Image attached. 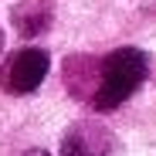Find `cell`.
Here are the masks:
<instances>
[{
    "label": "cell",
    "instance_id": "1",
    "mask_svg": "<svg viewBox=\"0 0 156 156\" xmlns=\"http://www.w3.org/2000/svg\"><path fill=\"white\" fill-rule=\"evenodd\" d=\"M146 82V55L136 48H119L102 61V82L95 92V109L109 112L119 109L122 102Z\"/></svg>",
    "mask_w": 156,
    "mask_h": 156
},
{
    "label": "cell",
    "instance_id": "2",
    "mask_svg": "<svg viewBox=\"0 0 156 156\" xmlns=\"http://www.w3.org/2000/svg\"><path fill=\"white\" fill-rule=\"evenodd\" d=\"M44 75H48V55L37 48H27L7 61V68L0 71V85L14 95H27L44 82Z\"/></svg>",
    "mask_w": 156,
    "mask_h": 156
},
{
    "label": "cell",
    "instance_id": "3",
    "mask_svg": "<svg viewBox=\"0 0 156 156\" xmlns=\"http://www.w3.org/2000/svg\"><path fill=\"white\" fill-rule=\"evenodd\" d=\"M112 133L98 122H78L61 139V156H109Z\"/></svg>",
    "mask_w": 156,
    "mask_h": 156
},
{
    "label": "cell",
    "instance_id": "4",
    "mask_svg": "<svg viewBox=\"0 0 156 156\" xmlns=\"http://www.w3.org/2000/svg\"><path fill=\"white\" fill-rule=\"evenodd\" d=\"M10 20L24 37H34L51 24V4L48 0H24V4H17L10 10Z\"/></svg>",
    "mask_w": 156,
    "mask_h": 156
},
{
    "label": "cell",
    "instance_id": "5",
    "mask_svg": "<svg viewBox=\"0 0 156 156\" xmlns=\"http://www.w3.org/2000/svg\"><path fill=\"white\" fill-rule=\"evenodd\" d=\"M24 156H48V153H44V149H27Z\"/></svg>",
    "mask_w": 156,
    "mask_h": 156
},
{
    "label": "cell",
    "instance_id": "6",
    "mask_svg": "<svg viewBox=\"0 0 156 156\" xmlns=\"http://www.w3.org/2000/svg\"><path fill=\"white\" fill-rule=\"evenodd\" d=\"M0 48H4V37H0Z\"/></svg>",
    "mask_w": 156,
    "mask_h": 156
}]
</instances>
